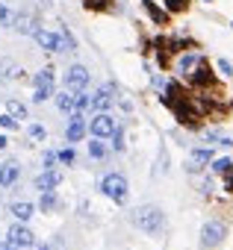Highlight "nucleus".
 Listing matches in <instances>:
<instances>
[{
	"mask_svg": "<svg viewBox=\"0 0 233 250\" xmlns=\"http://www.w3.org/2000/svg\"><path fill=\"white\" fill-rule=\"evenodd\" d=\"M212 162V150L210 147H195L192 153H189V162H186V171L189 174H198L204 165H210Z\"/></svg>",
	"mask_w": 233,
	"mask_h": 250,
	"instance_id": "obj_12",
	"label": "nucleus"
},
{
	"mask_svg": "<svg viewBox=\"0 0 233 250\" xmlns=\"http://www.w3.org/2000/svg\"><path fill=\"white\" fill-rule=\"evenodd\" d=\"M74 103H77V112H86V109L92 106V94H86V91H74Z\"/></svg>",
	"mask_w": 233,
	"mask_h": 250,
	"instance_id": "obj_29",
	"label": "nucleus"
},
{
	"mask_svg": "<svg viewBox=\"0 0 233 250\" xmlns=\"http://www.w3.org/2000/svg\"><path fill=\"white\" fill-rule=\"evenodd\" d=\"M59 39H62L65 53H74V50H77V39L71 36V30H68V27H59Z\"/></svg>",
	"mask_w": 233,
	"mask_h": 250,
	"instance_id": "obj_23",
	"label": "nucleus"
},
{
	"mask_svg": "<svg viewBox=\"0 0 233 250\" xmlns=\"http://www.w3.org/2000/svg\"><path fill=\"white\" fill-rule=\"evenodd\" d=\"M6 112L15 118V121H27V106L21 100H6Z\"/></svg>",
	"mask_w": 233,
	"mask_h": 250,
	"instance_id": "obj_22",
	"label": "nucleus"
},
{
	"mask_svg": "<svg viewBox=\"0 0 233 250\" xmlns=\"http://www.w3.org/2000/svg\"><path fill=\"white\" fill-rule=\"evenodd\" d=\"M106 153H109V150H106L103 139H92V142H89V156H92V159H103Z\"/></svg>",
	"mask_w": 233,
	"mask_h": 250,
	"instance_id": "obj_24",
	"label": "nucleus"
},
{
	"mask_svg": "<svg viewBox=\"0 0 233 250\" xmlns=\"http://www.w3.org/2000/svg\"><path fill=\"white\" fill-rule=\"evenodd\" d=\"M130 221H133L136 229H142V232H148V235H160V232L165 229V212H163L160 206H154V203L136 206V209L130 212Z\"/></svg>",
	"mask_w": 233,
	"mask_h": 250,
	"instance_id": "obj_1",
	"label": "nucleus"
},
{
	"mask_svg": "<svg viewBox=\"0 0 233 250\" xmlns=\"http://www.w3.org/2000/svg\"><path fill=\"white\" fill-rule=\"evenodd\" d=\"M21 77V68L12 65V62H0V80H15Z\"/></svg>",
	"mask_w": 233,
	"mask_h": 250,
	"instance_id": "obj_27",
	"label": "nucleus"
},
{
	"mask_svg": "<svg viewBox=\"0 0 233 250\" xmlns=\"http://www.w3.org/2000/svg\"><path fill=\"white\" fill-rule=\"evenodd\" d=\"M59 183H62V171H56V168L42 171V174L36 177V188H39V191H56Z\"/></svg>",
	"mask_w": 233,
	"mask_h": 250,
	"instance_id": "obj_13",
	"label": "nucleus"
},
{
	"mask_svg": "<svg viewBox=\"0 0 233 250\" xmlns=\"http://www.w3.org/2000/svg\"><path fill=\"white\" fill-rule=\"evenodd\" d=\"M112 94H115V88H112L109 83L100 85V88L92 94V109H94V112H109V106H112V100H115Z\"/></svg>",
	"mask_w": 233,
	"mask_h": 250,
	"instance_id": "obj_11",
	"label": "nucleus"
},
{
	"mask_svg": "<svg viewBox=\"0 0 233 250\" xmlns=\"http://www.w3.org/2000/svg\"><path fill=\"white\" fill-rule=\"evenodd\" d=\"M0 127H3V130H18V121L6 112V115H0Z\"/></svg>",
	"mask_w": 233,
	"mask_h": 250,
	"instance_id": "obj_33",
	"label": "nucleus"
},
{
	"mask_svg": "<svg viewBox=\"0 0 233 250\" xmlns=\"http://www.w3.org/2000/svg\"><path fill=\"white\" fill-rule=\"evenodd\" d=\"M27 133H30L33 142H45V139H47V130L42 127V124H30V130H27Z\"/></svg>",
	"mask_w": 233,
	"mask_h": 250,
	"instance_id": "obj_31",
	"label": "nucleus"
},
{
	"mask_svg": "<svg viewBox=\"0 0 233 250\" xmlns=\"http://www.w3.org/2000/svg\"><path fill=\"white\" fill-rule=\"evenodd\" d=\"M56 109H59V112H65V115H74V112H77L74 91H59V94H56Z\"/></svg>",
	"mask_w": 233,
	"mask_h": 250,
	"instance_id": "obj_18",
	"label": "nucleus"
},
{
	"mask_svg": "<svg viewBox=\"0 0 233 250\" xmlns=\"http://www.w3.org/2000/svg\"><path fill=\"white\" fill-rule=\"evenodd\" d=\"M224 238H227V224L224 221L212 218V221H207L201 227V247L204 250H218L224 244Z\"/></svg>",
	"mask_w": 233,
	"mask_h": 250,
	"instance_id": "obj_3",
	"label": "nucleus"
},
{
	"mask_svg": "<svg viewBox=\"0 0 233 250\" xmlns=\"http://www.w3.org/2000/svg\"><path fill=\"white\" fill-rule=\"evenodd\" d=\"M118 130V124H115V118L109 112H97L92 121H89V133L92 139H112V133Z\"/></svg>",
	"mask_w": 233,
	"mask_h": 250,
	"instance_id": "obj_5",
	"label": "nucleus"
},
{
	"mask_svg": "<svg viewBox=\"0 0 233 250\" xmlns=\"http://www.w3.org/2000/svg\"><path fill=\"white\" fill-rule=\"evenodd\" d=\"M224 191H227V194H233V171L224 177Z\"/></svg>",
	"mask_w": 233,
	"mask_h": 250,
	"instance_id": "obj_37",
	"label": "nucleus"
},
{
	"mask_svg": "<svg viewBox=\"0 0 233 250\" xmlns=\"http://www.w3.org/2000/svg\"><path fill=\"white\" fill-rule=\"evenodd\" d=\"M186 80H189V85H192V88L204 91V88H215L218 74L210 68V62H207V59H201V62L195 65V71H192V74H186Z\"/></svg>",
	"mask_w": 233,
	"mask_h": 250,
	"instance_id": "obj_4",
	"label": "nucleus"
},
{
	"mask_svg": "<svg viewBox=\"0 0 233 250\" xmlns=\"http://www.w3.org/2000/svg\"><path fill=\"white\" fill-rule=\"evenodd\" d=\"M112 147H115V150H124V133H121V127L112 133Z\"/></svg>",
	"mask_w": 233,
	"mask_h": 250,
	"instance_id": "obj_35",
	"label": "nucleus"
},
{
	"mask_svg": "<svg viewBox=\"0 0 233 250\" xmlns=\"http://www.w3.org/2000/svg\"><path fill=\"white\" fill-rule=\"evenodd\" d=\"M100 191H103L109 200H115V203H127V191H130L127 177L118 174V171L103 174V177H100Z\"/></svg>",
	"mask_w": 233,
	"mask_h": 250,
	"instance_id": "obj_2",
	"label": "nucleus"
},
{
	"mask_svg": "<svg viewBox=\"0 0 233 250\" xmlns=\"http://www.w3.org/2000/svg\"><path fill=\"white\" fill-rule=\"evenodd\" d=\"M15 18L18 12H12L6 3H0V27H15Z\"/></svg>",
	"mask_w": 233,
	"mask_h": 250,
	"instance_id": "obj_26",
	"label": "nucleus"
},
{
	"mask_svg": "<svg viewBox=\"0 0 233 250\" xmlns=\"http://www.w3.org/2000/svg\"><path fill=\"white\" fill-rule=\"evenodd\" d=\"M215 68H218V74H221V77H233V62H230V59L218 56V59H215Z\"/></svg>",
	"mask_w": 233,
	"mask_h": 250,
	"instance_id": "obj_30",
	"label": "nucleus"
},
{
	"mask_svg": "<svg viewBox=\"0 0 233 250\" xmlns=\"http://www.w3.org/2000/svg\"><path fill=\"white\" fill-rule=\"evenodd\" d=\"M9 215H15V221L27 224V221L36 215V206H33V203H27V200H18V203H12V206H9Z\"/></svg>",
	"mask_w": 233,
	"mask_h": 250,
	"instance_id": "obj_16",
	"label": "nucleus"
},
{
	"mask_svg": "<svg viewBox=\"0 0 233 250\" xmlns=\"http://www.w3.org/2000/svg\"><path fill=\"white\" fill-rule=\"evenodd\" d=\"M86 130H89V124H86L83 112H74V115H71V121H68V130H65V139H68L71 145H77V142H83Z\"/></svg>",
	"mask_w": 233,
	"mask_h": 250,
	"instance_id": "obj_9",
	"label": "nucleus"
},
{
	"mask_svg": "<svg viewBox=\"0 0 233 250\" xmlns=\"http://www.w3.org/2000/svg\"><path fill=\"white\" fill-rule=\"evenodd\" d=\"M42 212H53L56 206H59V197H56V191H42Z\"/></svg>",
	"mask_w": 233,
	"mask_h": 250,
	"instance_id": "obj_25",
	"label": "nucleus"
},
{
	"mask_svg": "<svg viewBox=\"0 0 233 250\" xmlns=\"http://www.w3.org/2000/svg\"><path fill=\"white\" fill-rule=\"evenodd\" d=\"M230 30H233V21H230Z\"/></svg>",
	"mask_w": 233,
	"mask_h": 250,
	"instance_id": "obj_40",
	"label": "nucleus"
},
{
	"mask_svg": "<svg viewBox=\"0 0 233 250\" xmlns=\"http://www.w3.org/2000/svg\"><path fill=\"white\" fill-rule=\"evenodd\" d=\"M56 159H59L62 165H74V150H71V147H62V150L56 153Z\"/></svg>",
	"mask_w": 233,
	"mask_h": 250,
	"instance_id": "obj_32",
	"label": "nucleus"
},
{
	"mask_svg": "<svg viewBox=\"0 0 233 250\" xmlns=\"http://www.w3.org/2000/svg\"><path fill=\"white\" fill-rule=\"evenodd\" d=\"M165 12L168 15H183V12H189V6H192V0H165Z\"/></svg>",
	"mask_w": 233,
	"mask_h": 250,
	"instance_id": "obj_21",
	"label": "nucleus"
},
{
	"mask_svg": "<svg viewBox=\"0 0 233 250\" xmlns=\"http://www.w3.org/2000/svg\"><path fill=\"white\" fill-rule=\"evenodd\" d=\"M3 147H9V142H6V136H0V150Z\"/></svg>",
	"mask_w": 233,
	"mask_h": 250,
	"instance_id": "obj_38",
	"label": "nucleus"
},
{
	"mask_svg": "<svg viewBox=\"0 0 233 250\" xmlns=\"http://www.w3.org/2000/svg\"><path fill=\"white\" fill-rule=\"evenodd\" d=\"M50 94H53V88H36L33 91V103H45Z\"/></svg>",
	"mask_w": 233,
	"mask_h": 250,
	"instance_id": "obj_34",
	"label": "nucleus"
},
{
	"mask_svg": "<svg viewBox=\"0 0 233 250\" xmlns=\"http://www.w3.org/2000/svg\"><path fill=\"white\" fill-rule=\"evenodd\" d=\"M56 162H59V159H56V153H53V150H47V153H45V171H50Z\"/></svg>",
	"mask_w": 233,
	"mask_h": 250,
	"instance_id": "obj_36",
	"label": "nucleus"
},
{
	"mask_svg": "<svg viewBox=\"0 0 233 250\" xmlns=\"http://www.w3.org/2000/svg\"><path fill=\"white\" fill-rule=\"evenodd\" d=\"M12 30H15V33H21V36H33L39 27H36V21H33L27 12H21V15L15 18V27H12Z\"/></svg>",
	"mask_w": 233,
	"mask_h": 250,
	"instance_id": "obj_17",
	"label": "nucleus"
},
{
	"mask_svg": "<svg viewBox=\"0 0 233 250\" xmlns=\"http://www.w3.org/2000/svg\"><path fill=\"white\" fill-rule=\"evenodd\" d=\"M86 85H89V68L71 65V68L65 71V88H68V91H86Z\"/></svg>",
	"mask_w": 233,
	"mask_h": 250,
	"instance_id": "obj_7",
	"label": "nucleus"
},
{
	"mask_svg": "<svg viewBox=\"0 0 233 250\" xmlns=\"http://www.w3.org/2000/svg\"><path fill=\"white\" fill-rule=\"evenodd\" d=\"M18 177H21V165L18 162H3V165H0V186H3V188L15 186Z\"/></svg>",
	"mask_w": 233,
	"mask_h": 250,
	"instance_id": "obj_14",
	"label": "nucleus"
},
{
	"mask_svg": "<svg viewBox=\"0 0 233 250\" xmlns=\"http://www.w3.org/2000/svg\"><path fill=\"white\" fill-rule=\"evenodd\" d=\"M201 59H204V56H201L198 50H186V53H180V59H177V71H180V74H192Z\"/></svg>",
	"mask_w": 233,
	"mask_h": 250,
	"instance_id": "obj_15",
	"label": "nucleus"
},
{
	"mask_svg": "<svg viewBox=\"0 0 233 250\" xmlns=\"http://www.w3.org/2000/svg\"><path fill=\"white\" fill-rule=\"evenodd\" d=\"M33 39L39 42V47L42 50H47V53H62L65 47H62V39H59V33H50V30H36L33 33Z\"/></svg>",
	"mask_w": 233,
	"mask_h": 250,
	"instance_id": "obj_8",
	"label": "nucleus"
},
{
	"mask_svg": "<svg viewBox=\"0 0 233 250\" xmlns=\"http://www.w3.org/2000/svg\"><path fill=\"white\" fill-rule=\"evenodd\" d=\"M210 171H212L215 177H227V174L233 171V159H230V156H221V159H212V162H210Z\"/></svg>",
	"mask_w": 233,
	"mask_h": 250,
	"instance_id": "obj_19",
	"label": "nucleus"
},
{
	"mask_svg": "<svg viewBox=\"0 0 233 250\" xmlns=\"http://www.w3.org/2000/svg\"><path fill=\"white\" fill-rule=\"evenodd\" d=\"M201 3H215V0H201Z\"/></svg>",
	"mask_w": 233,
	"mask_h": 250,
	"instance_id": "obj_39",
	"label": "nucleus"
},
{
	"mask_svg": "<svg viewBox=\"0 0 233 250\" xmlns=\"http://www.w3.org/2000/svg\"><path fill=\"white\" fill-rule=\"evenodd\" d=\"M142 9H145V15H148L157 27H168L171 15L165 12V6H160V3H157V0H142Z\"/></svg>",
	"mask_w": 233,
	"mask_h": 250,
	"instance_id": "obj_10",
	"label": "nucleus"
},
{
	"mask_svg": "<svg viewBox=\"0 0 233 250\" xmlns=\"http://www.w3.org/2000/svg\"><path fill=\"white\" fill-rule=\"evenodd\" d=\"M6 238H9L15 247H21V250H27V247H36V235H33V229H30V227H24L21 221H15V224L9 227Z\"/></svg>",
	"mask_w": 233,
	"mask_h": 250,
	"instance_id": "obj_6",
	"label": "nucleus"
},
{
	"mask_svg": "<svg viewBox=\"0 0 233 250\" xmlns=\"http://www.w3.org/2000/svg\"><path fill=\"white\" fill-rule=\"evenodd\" d=\"M83 6L92 12H109L112 9V0H83Z\"/></svg>",
	"mask_w": 233,
	"mask_h": 250,
	"instance_id": "obj_28",
	"label": "nucleus"
},
{
	"mask_svg": "<svg viewBox=\"0 0 233 250\" xmlns=\"http://www.w3.org/2000/svg\"><path fill=\"white\" fill-rule=\"evenodd\" d=\"M33 85H36V88H53V68H42V71L33 77Z\"/></svg>",
	"mask_w": 233,
	"mask_h": 250,
	"instance_id": "obj_20",
	"label": "nucleus"
}]
</instances>
